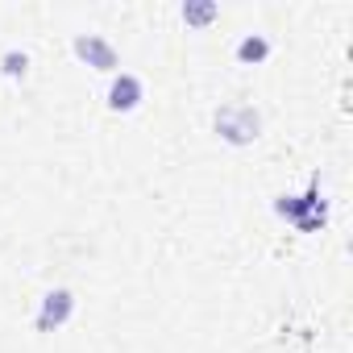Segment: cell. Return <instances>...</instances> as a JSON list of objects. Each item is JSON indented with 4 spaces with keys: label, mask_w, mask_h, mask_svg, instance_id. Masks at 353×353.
<instances>
[{
    "label": "cell",
    "mask_w": 353,
    "mask_h": 353,
    "mask_svg": "<svg viewBox=\"0 0 353 353\" xmlns=\"http://www.w3.org/2000/svg\"><path fill=\"white\" fill-rule=\"evenodd\" d=\"M141 96H145V88H141V79H137V75H129V71H121V75L108 83V108H117V112L137 108V104H141Z\"/></svg>",
    "instance_id": "cell-4"
},
{
    "label": "cell",
    "mask_w": 353,
    "mask_h": 353,
    "mask_svg": "<svg viewBox=\"0 0 353 353\" xmlns=\"http://www.w3.org/2000/svg\"><path fill=\"white\" fill-rule=\"evenodd\" d=\"M262 129V117L254 112V104H229L216 112V133L233 145H250Z\"/></svg>",
    "instance_id": "cell-1"
},
{
    "label": "cell",
    "mask_w": 353,
    "mask_h": 353,
    "mask_svg": "<svg viewBox=\"0 0 353 353\" xmlns=\"http://www.w3.org/2000/svg\"><path fill=\"white\" fill-rule=\"evenodd\" d=\"M266 54H270V42H266L262 34H245L241 46H237V59H241V63H262Z\"/></svg>",
    "instance_id": "cell-6"
},
{
    "label": "cell",
    "mask_w": 353,
    "mask_h": 353,
    "mask_svg": "<svg viewBox=\"0 0 353 353\" xmlns=\"http://www.w3.org/2000/svg\"><path fill=\"white\" fill-rule=\"evenodd\" d=\"M71 312H75V295H71L67 287H59V291H50V295L42 299V312H38V328H42V332H50V328L67 324V320H71Z\"/></svg>",
    "instance_id": "cell-3"
},
{
    "label": "cell",
    "mask_w": 353,
    "mask_h": 353,
    "mask_svg": "<svg viewBox=\"0 0 353 353\" xmlns=\"http://www.w3.org/2000/svg\"><path fill=\"white\" fill-rule=\"evenodd\" d=\"M75 54H79L88 67H100V71H112V67H117V50H112L104 38H96V34H79V38H75Z\"/></svg>",
    "instance_id": "cell-5"
},
{
    "label": "cell",
    "mask_w": 353,
    "mask_h": 353,
    "mask_svg": "<svg viewBox=\"0 0 353 353\" xmlns=\"http://www.w3.org/2000/svg\"><path fill=\"white\" fill-rule=\"evenodd\" d=\"M216 5H183V21H212Z\"/></svg>",
    "instance_id": "cell-8"
},
{
    "label": "cell",
    "mask_w": 353,
    "mask_h": 353,
    "mask_svg": "<svg viewBox=\"0 0 353 353\" xmlns=\"http://www.w3.org/2000/svg\"><path fill=\"white\" fill-rule=\"evenodd\" d=\"M26 67H30V59H26V50H9V54H5V75H9V79H17V75H26Z\"/></svg>",
    "instance_id": "cell-7"
},
{
    "label": "cell",
    "mask_w": 353,
    "mask_h": 353,
    "mask_svg": "<svg viewBox=\"0 0 353 353\" xmlns=\"http://www.w3.org/2000/svg\"><path fill=\"white\" fill-rule=\"evenodd\" d=\"M279 212L283 216H291L303 233H312V229H320L324 225V200H320V183H312L303 196H283L279 200Z\"/></svg>",
    "instance_id": "cell-2"
}]
</instances>
